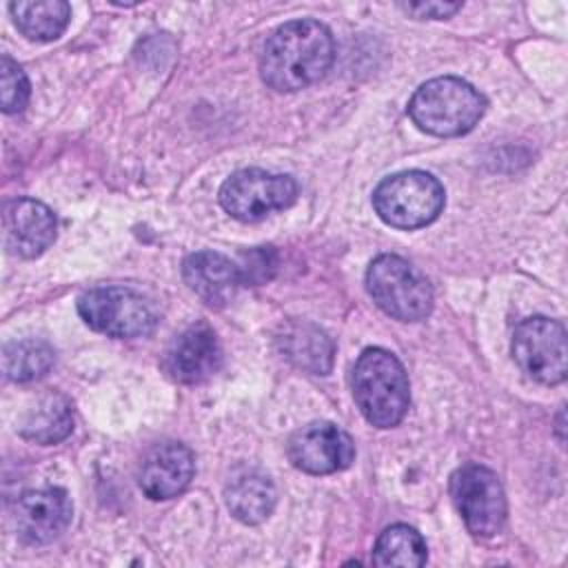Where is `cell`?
Returning <instances> with one entry per match:
<instances>
[{"instance_id":"obj_1","label":"cell","mask_w":568,"mask_h":568,"mask_svg":"<svg viewBox=\"0 0 568 568\" xmlns=\"http://www.w3.org/2000/svg\"><path fill=\"white\" fill-rule=\"evenodd\" d=\"M333 58L335 42L322 22L293 20L277 27L266 40L260 58V75L271 89L291 93L322 80Z\"/></svg>"},{"instance_id":"obj_2","label":"cell","mask_w":568,"mask_h":568,"mask_svg":"<svg viewBox=\"0 0 568 568\" xmlns=\"http://www.w3.org/2000/svg\"><path fill=\"white\" fill-rule=\"evenodd\" d=\"M353 397L368 424L397 426L410 404L408 377L402 362L384 348H366L353 366Z\"/></svg>"},{"instance_id":"obj_3","label":"cell","mask_w":568,"mask_h":568,"mask_svg":"<svg viewBox=\"0 0 568 568\" xmlns=\"http://www.w3.org/2000/svg\"><path fill=\"white\" fill-rule=\"evenodd\" d=\"M484 95L462 78L444 75L424 82L408 102L413 122L433 135L453 138L468 133L484 115Z\"/></svg>"},{"instance_id":"obj_4","label":"cell","mask_w":568,"mask_h":568,"mask_svg":"<svg viewBox=\"0 0 568 568\" xmlns=\"http://www.w3.org/2000/svg\"><path fill=\"white\" fill-rule=\"evenodd\" d=\"M446 202L444 186L426 171H404L384 178L373 191L375 213L395 229H419L437 220Z\"/></svg>"},{"instance_id":"obj_5","label":"cell","mask_w":568,"mask_h":568,"mask_svg":"<svg viewBox=\"0 0 568 568\" xmlns=\"http://www.w3.org/2000/svg\"><path fill=\"white\" fill-rule=\"evenodd\" d=\"M366 288L373 302L399 322H419L433 311L428 280L399 255H379L366 271Z\"/></svg>"},{"instance_id":"obj_6","label":"cell","mask_w":568,"mask_h":568,"mask_svg":"<svg viewBox=\"0 0 568 568\" xmlns=\"http://www.w3.org/2000/svg\"><path fill=\"white\" fill-rule=\"evenodd\" d=\"M80 317L109 337H140L153 331L155 313L151 304L126 286H95L78 297Z\"/></svg>"},{"instance_id":"obj_7","label":"cell","mask_w":568,"mask_h":568,"mask_svg":"<svg viewBox=\"0 0 568 568\" xmlns=\"http://www.w3.org/2000/svg\"><path fill=\"white\" fill-rule=\"evenodd\" d=\"M297 197V182L291 175L262 169H242L220 186L222 209L240 222L264 220L273 211L291 206Z\"/></svg>"},{"instance_id":"obj_8","label":"cell","mask_w":568,"mask_h":568,"mask_svg":"<svg viewBox=\"0 0 568 568\" xmlns=\"http://www.w3.org/2000/svg\"><path fill=\"white\" fill-rule=\"evenodd\" d=\"M513 357L517 366L535 382L552 386L566 379L568 348L566 328L550 317H528L515 326Z\"/></svg>"},{"instance_id":"obj_9","label":"cell","mask_w":568,"mask_h":568,"mask_svg":"<svg viewBox=\"0 0 568 568\" xmlns=\"http://www.w3.org/2000/svg\"><path fill=\"white\" fill-rule=\"evenodd\" d=\"M450 497L477 537H493L506 521V495L499 477L479 464H464L450 475Z\"/></svg>"},{"instance_id":"obj_10","label":"cell","mask_w":568,"mask_h":568,"mask_svg":"<svg viewBox=\"0 0 568 568\" xmlns=\"http://www.w3.org/2000/svg\"><path fill=\"white\" fill-rule=\"evenodd\" d=\"M286 455L291 464L311 475H331L344 470L355 459V444L346 430L331 422H313L295 430Z\"/></svg>"},{"instance_id":"obj_11","label":"cell","mask_w":568,"mask_h":568,"mask_svg":"<svg viewBox=\"0 0 568 568\" xmlns=\"http://www.w3.org/2000/svg\"><path fill=\"white\" fill-rule=\"evenodd\" d=\"M222 366V346L215 331L200 322L182 331L164 355L166 373L180 384H200Z\"/></svg>"},{"instance_id":"obj_12","label":"cell","mask_w":568,"mask_h":568,"mask_svg":"<svg viewBox=\"0 0 568 568\" xmlns=\"http://www.w3.org/2000/svg\"><path fill=\"white\" fill-rule=\"evenodd\" d=\"M2 226L9 253L27 260L42 255L55 242L58 231L53 211L33 197L11 200L4 206Z\"/></svg>"},{"instance_id":"obj_13","label":"cell","mask_w":568,"mask_h":568,"mask_svg":"<svg viewBox=\"0 0 568 568\" xmlns=\"http://www.w3.org/2000/svg\"><path fill=\"white\" fill-rule=\"evenodd\" d=\"M73 506L62 488H38L24 493L16 504V530L27 544H49L71 524Z\"/></svg>"},{"instance_id":"obj_14","label":"cell","mask_w":568,"mask_h":568,"mask_svg":"<svg viewBox=\"0 0 568 568\" xmlns=\"http://www.w3.org/2000/svg\"><path fill=\"white\" fill-rule=\"evenodd\" d=\"M193 470V453L180 442H164L144 455L138 484L149 499H171L191 484Z\"/></svg>"},{"instance_id":"obj_15","label":"cell","mask_w":568,"mask_h":568,"mask_svg":"<svg viewBox=\"0 0 568 568\" xmlns=\"http://www.w3.org/2000/svg\"><path fill=\"white\" fill-rule=\"evenodd\" d=\"M182 277L186 286L209 306H226L242 284L237 262L215 251H197L182 262Z\"/></svg>"},{"instance_id":"obj_16","label":"cell","mask_w":568,"mask_h":568,"mask_svg":"<svg viewBox=\"0 0 568 568\" xmlns=\"http://www.w3.org/2000/svg\"><path fill=\"white\" fill-rule=\"evenodd\" d=\"M275 342L280 346V353L291 364H295L306 373L326 375L333 368L335 346L331 337L311 322L291 320L282 324Z\"/></svg>"},{"instance_id":"obj_17","label":"cell","mask_w":568,"mask_h":568,"mask_svg":"<svg viewBox=\"0 0 568 568\" xmlns=\"http://www.w3.org/2000/svg\"><path fill=\"white\" fill-rule=\"evenodd\" d=\"M224 499L231 515L244 524H262L275 508V486L257 468H240L231 475Z\"/></svg>"},{"instance_id":"obj_18","label":"cell","mask_w":568,"mask_h":568,"mask_svg":"<svg viewBox=\"0 0 568 568\" xmlns=\"http://www.w3.org/2000/svg\"><path fill=\"white\" fill-rule=\"evenodd\" d=\"M9 11L18 31L36 42H49L60 38L71 18V7L62 0L11 2Z\"/></svg>"},{"instance_id":"obj_19","label":"cell","mask_w":568,"mask_h":568,"mask_svg":"<svg viewBox=\"0 0 568 568\" xmlns=\"http://www.w3.org/2000/svg\"><path fill=\"white\" fill-rule=\"evenodd\" d=\"M73 430L71 404L67 397L53 393L40 399V404L27 415L20 433L24 439H31L42 446L62 442Z\"/></svg>"},{"instance_id":"obj_20","label":"cell","mask_w":568,"mask_h":568,"mask_svg":"<svg viewBox=\"0 0 568 568\" xmlns=\"http://www.w3.org/2000/svg\"><path fill=\"white\" fill-rule=\"evenodd\" d=\"M426 557L424 537L406 524H395L377 537L371 561L375 566H424Z\"/></svg>"},{"instance_id":"obj_21","label":"cell","mask_w":568,"mask_h":568,"mask_svg":"<svg viewBox=\"0 0 568 568\" xmlns=\"http://www.w3.org/2000/svg\"><path fill=\"white\" fill-rule=\"evenodd\" d=\"M53 359H55L53 348L47 342L36 337L9 342L2 351L4 375L13 382L40 379L53 366Z\"/></svg>"},{"instance_id":"obj_22","label":"cell","mask_w":568,"mask_h":568,"mask_svg":"<svg viewBox=\"0 0 568 568\" xmlns=\"http://www.w3.org/2000/svg\"><path fill=\"white\" fill-rule=\"evenodd\" d=\"M0 87H2V111L4 113H20L29 102V80L24 71L13 62L9 55L0 60Z\"/></svg>"},{"instance_id":"obj_23","label":"cell","mask_w":568,"mask_h":568,"mask_svg":"<svg viewBox=\"0 0 568 568\" xmlns=\"http://www.w3.org/2000/svg\"><path fill=\"white\" fill-rule=\"evenodd\" d=\"M242 284H262L273 277L277 268V253L271 246H260L244 253L237 262Z\"/></svg>"},{"instance_id":"obj_24","label":"cell","mask_w":568,"mask_h":568,"mask_svg":"<svg viewBox=\"0 0 568 568\" xmlns=\"http://www.w3.org/2000/svg\"><path fill=\"white\" fill-rule=\"evenodd\" d=\"M402 9L415 18H448L462 9V2H417V4H402Z\"/></svg>"}]
</instances>
